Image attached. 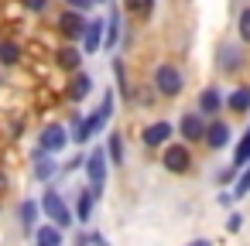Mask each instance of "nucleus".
Masks as SVG:
<instances>
[{"instance_id":"7","label":"nucleus","mask_w":250,"mask_h":246,"mask_svg":"<svg viewBox=\"0 0 250 246\" xmlns=\"http://www.w3.org/2000/svg\"><path fill=\"white\" fill-rule=\"evenodd\" d=\"M72 137H69V130L62 127V123H48L45 130H42V140H38V151H45V154H59V151H65V144H69Z\"/></svg>"},{"instance_id":"36","label":"nucleus","mask_w":250,"mask_h":246,"mask_svg":"<svg viewBox=\"0 0 250 246\" xmlns=\"http://www.w3.org/2000/svg\"><path fill=\"white\" fill-rule=\"evenodd\" d=\"M4 188H7V174H4V171H0V191H4Z\"/></svg>"},{"instance_id":"23","label":"nucleus","mask_w":250,"mask_h":246,"mask_svg":"<svg viewBox=\"0 0 250 246\" xmlns=\"http://www.w3.org/2000/svg\"><path fill=\"white\" fill-rule=\"evenodd\" d=\"M247 164H250V127H247V133L240 137V144H236V151H233V168L243 171Z\"/></svg>"},{"instance_id":"18","label":"nucleus","mask_w":250,"mask_h":246,"mask_svg":"<svg viewBox=\"0 0 250 246\" xmlns=\"http://www.w3.org/2000/svg\"><path fill=\"white\" fill-rule=\"evenodd\" d=\"M93 205H96L93 188H83V191L76 195V222H89V219H93Z\"/></svg>"},{"instance_id":"32","label":"nucleus","mask_w":250,"mask_h":246,"mask_svg":"<svg viewBox=\"0 0 250 246\" xmlns=\"http://www.w3.org/2000/svg\"><path fill=\"white\" fill-rule=\"evenodd\" d=\"M233 178H236V168H233V164H229V168H223V171L216 174V181H219V185H226V181H233Z\"/></svg>"},{"instance_id":"26","label":"nucleus","mask_w":250,"mask_h":246,"mask_svg":"<svg viewBox=\"0 0 250 246\" xmlns=\"http://www.w3.org/2000/svg\"><path fill=\"white\" fill-rule=\"evenodd\" d=\"M247 195H250V164L240 171V178L233 185V198H247Z\"/></svg>"},{"instance_id":"6","label":"nucleus","mask_w":250,"mask_h":246,"mask_svg":"<svg viewBox=\"0 0 250 246\" xmlns=\"http://www.w3.org/2000/svg\"><path fill=\"white\" fill-rule=\"evenodd\" d=\"M206 120H202V113L199 110H192V113H182V120H178V133L185 137L182 144H199V140H206Z\"/></svg>"},{"instance_id":"2","label":"nucleus","mask_w":250,"mask_h":246,"mask_svg":"<svg viewBox=\"0 0 250 246\" xmlns=\"http://www.w3.org/2000/svg\"><path fill=\"white\" fill-rule=\"evenodd\" d=\"M42 212H45V215H48V222H52V226H59L62 232L76 222V212L69 208V202L62 198V191H55L52 185H48V191L42 195Z\"/></svg>"},{"instance_id":"4","label":"nucleus","mask_w":250,"mask_h":246,"mask_svg":"<svg viewBox=\"0 0 250 246\" xmlns=\"http://www.w3.org/2000/svg\"><path fill=\"white\" fill-rule=\"evenodd\" d=\"M161 164L171 174H188L192 171V151H188V144H168L161 151Z\"/></svg>"},{"instance_id":"9","label":"nucleus","mask_w":250,"mask_h":246,"mask_svg":"<svg viewBox=\"0 0 250 246\" xmlns=\"http://www.w3.org/2000/svg\"><path fill=\"white\" fill-rule=\"evenodd\" d=\"M229 137H233V130H229L226 120H212V123L206 127V147H209V151H223V147L229 144Z\"/></svg>"},{"instance_id":"22","label":"nucleus","mask_w":250,"mask_h":246,"mask_svg":"<svg viewBox=\"0 0 250 246\" xmlns=\"http://www.w3.org/2000/svg\"><path fill=\"white\" fill-rule=\"evenodd\" d=\"M106 157H110V164H117V168L124 164V133L113 130V133L106 137Z\"/></svg>"},{"instance_id":"31","label":"nucleus","mask_w":250,"mask_h":246,"mask_svg":"<svg viewBox=\"0 0 250 246\" xmlns=\"http://www.w3.org/2000/svg\"><path fill=\"white\" fill-rule=\"evenodd\" d=\"M21 4H24L31 14H38V11H45V7H48V0H21Z\"/></svg>"},{"instance_id":"16","label":"nucleus","mask_w":250,"mask_h":246,"mask_svg":"<svg viewBox=\"0 0 250 246\" xmlns=\"http://www.w3.org/2000/svg\"><path fill=\"white\" fill-rule=\"evenodd\" d=\"M55 62H59V69L62 72H79V65H83V52L76 48V45H69V48H59V55H55Z\"/></svg>"},{"instance_id":"15","label":"nucleus","mask_w":250,"mask_h":246,"mask_svg":"<svg viewBox=\"0 0 250 246\" xmlns=\"http://www.w3.org/2000/svg\"><path fill=\"white\" fill-rule=\"evenodd\" d=\"M31 239H35V246H65L62 229H59V226H52V222H48V226H38Z\"/></svg>"},{"instance_id":"12","label":"nucleus","mask_w":250,"mask_h":246,"mask_svg":"<svg viewBox=\"0 0 250 246\" xmlns=\"http://www.w3.org/2000/svg\"><path fill=\"white\" fill-rule=\"evenodd\" d=\"M38 215H42V202H35V198H24V202L18 205V219H21V229H24L28 236H35Z\"/></svg>"},{"instance_id":"17","label":"nucleus","mask_w":250,"mask_h":246,"mask_svg":"<svg viewBox=\"0 0 250 246\" xmlns=\"http://www.w3.org/2000/svg\"><path fill=\"white\" fill-rule=\"evenodd\" d=\"M89 89H93V76L76 72V76H72V82H69V99H72V103H83V99L89 96Z\"/></svg>"},{"instance_id":"8","label":"nucleus","mask_w":250,"mask_h":246,"mask_svg":"<svg viewBox=\"0 0 250 246\" xmlns=\"http://www.w3.org/2000/svg\"><path fill=\"white\" fill-rule=\"evenodd\" d=\"M171 133H175V127L168 120H158V123H147L144 127L141 140H144V147H168V137Z\"/></svg>"},{"instance_id":"21","label":"nucleus","mask_w":250,"mask_h":246,"mask_svg":"<svg viewBox=\"0 0 250 246\" xmlns=\"http://www.w3.org/2000/svg\"><path fill=\"white\" fill-rule=\"evenodd\" d=\"M226 110H233V113H247V110H250V86L233 89V93L226 96Z\"/></svg>"},{"instance_id":"5","label":"nucleus","mask_w":250,"mask_h":246,"mask_svg":"<svg viewBox=\"0 0 250 246\" xmlns=\"http://www.w3.org/2000/svg\"><path fill=\"white\" fill-rule=\"evenodd\" d=\"M182 86H185V79H182V72L175 65H158L154 69V89L161 96H178Z\"/></svg>"},{"instance_id":"27","label":"nucleus","mask_w":250,"mask_h":246,"mask_svg":"<svg viewBox=\"0 0 250 246\" xmlns=\"http://www.w3.org/2000/svg\"><path fill=\"white\" fill-rule=\"evenodd\" d=\"M113 72H117V82H120V93H124V96H130V86H127V76H124V62H120V58L113 62Z\"/></svg>"},{"instance_id":"34","label":"nucleus","mask_w":250,"mask_h":246,"mask_svg":"<svg viewBox=\"0 0 250 246\" xmlns=\"http://www.w3.org/2000/svg\"><path fill=\"white\" fill-rule=\"evenodd\" d=\"M216 202H219V205H233V191H219Z\"/></svg>"},{"instance_id":"11","label":"nucleus","mask_w":250,"mask_h":246,"mask_svg":"<svg viewBox=\"0 0 250 246\" xmlns=\"http://www.w3.org/2000/svg\"><path fill=\"white\" fill-rule=\"evenodd\" d=\"M35 161H38V164H35V178H38L42 185H48L55 174H62V164H59L52 154H45V151H35Z\"/></svg>"},{"instance_id":"28","label":"nucleus","mask_w":250,"mask_h":246,"mask_svg":"<svg viewBox=\"0 0 250 246\" xmlns=\"http://www.w3.org/2000/svg\"><path fill=\"white\" fill-rule=\"evenodd\" d=\"M79 243H83V246H110V243H106V236H103V232H86V236H83V239H79Z\"/></svg>"},{"instance_id":"38","label":"nucleus","mask_w":250,"mask_h":246,"mask_svg":"<svg viewBox=\"0 0 250 246\" xmlns=\"http://www.w3.org/2000/svg\"><path fill=\"white\" fill-rule=\"evenodd\" d=\"M79 246H83V243H79Z\"/></svg>"},{"instance_id":"19","label":"nucleus","mask_w":250,"mask_h":246,"mask_svg":"<svg viewBox=\"0 0 250 246\" xmlns=\"http://www.w3.org/2000/svg\"><path fill=\"white\" fill-rule=\"evenodd\" d=\"M240 65H243V52L236 45H223L219 48V69L223 72H236Z\"/></svg>"},{"instance_id":"24","label":"nucleus","mask_w":250,"mask_h":246,"mask_svg":"<svg viewBox=\"0 0 250 246\" xmlns=\"http://www.w3.org/2000/svg\"><path fill=\"white\" fill-rule=\"evenodd\" d=\"M21 62V45L18 41H0V65H18Z\"/></svg>"},{"instance_id":"3","label":"nucleus","mask_w":250,"mask_h":246,"mask_svg":"<svg viewBox=\"0 0 250 246\" xmlns=\"http://www.w3.org/2000/svg\"><path fill=\"white\" fill-rule=\"evenodd\" d=\"M106 174H110V157H106V147H93L86 154V178H89V188L96 198H103V188H106Z\"/></svg>"},{"instance_id":"14","label":"nucleus","mask_w":250,"mask_h":246,"mask_svg":"<svg viewBox=\"0 0 250 246\" xmlns=\"http://www.w3.org/2000/svg\"><path fill=\"white\" fill-rule=\"evenodd\" d=\"M103 35H106V24L103 21H89L86 31H83V48L86 52H100L103 48Z\"/></svg>"},{"instance_id":"35","label":"nucleus","mask_w":250,"mask_h":246,"mask_svg":"<svg viewBox=\"0 0 250 246\" xmlns=\"http://www.w3.org/2000/svg\"><path fill=\"white\" fill-rule=\"evenodd\" d=\"M185 246H212L209 239H192V243H185Z\"/></svg>"},{"instance_id":"1","label":"nucleus","mask_w":250,"mask_h":246,"mask_svg":"<svg viewBox=\"0 0 250 246\" xmlns=\"http://www.w3.org/2000/svg\"><path fill=\"white\" fill-rule=\"evenodd\" d=\"M110 116H113V93L106 89V93H103V103H100L89 116L72 113V140H76V144H89V140L110 123Z\"/></svg>"},{"instance_id":"37","label":"nucleus","mask_w":250,"mask_h":246,"mask_svg":"<svg viewBox=\"0 0 250 246\" xmlns=\"http://www.w3.org/2000/svg\"><path fill=\"white\" fill-rule=\"evenodd\" d=\"M93 4H103V0H93Z\"/></svg>"},{"instance_id":"10","label":"nucleus","mask_w":250,"mask_h":246,"mask_svg":"<svg viewBox=\"0 0 250 246\" xmlns=\"http://www.w3.org/2000/svg\"><path fill=\"white\" fill-rule=\"evenodd\" d=\"M86 18L79 14V11H65L62 18H59V31L69 38V41H76V38H83V31H86Z\"/></svg>"},{"instance_id":"25","label":"nucleus","mask_w":250,"mask_h":246,"mask_svg":"<svg viewBox=\"0 0 250 246\" xmlns=\"http://www.w3.org/2000/svg\"><path fill=\"white\" fill-rule=\"evenodd\" d=\"M127 11H130L134 18H151L154 0H127Z\"/></svg>"},{"instance_id":"30","label":"nucleus","mask_w":250,"mask_h":246,"mask_svg":"<svg viewBox=\"0 0 250 246\" xmlns=\"http://www.w3.org/2000/svg\"><path fill=\"white\" fill-rule=\"evenodd\" d=\"M69 4V11H79V14H86L89 7H93V0H65Z\"/></svg>"},{"instance_id":"33","label":"nucleus","mask_w":250,"mask_h":246,"mask_svg":"<svg viewBox=\"0 0 250 246\" xmlns=\"http://www.w3.org/2000/svg\"><path fill=\"white\" fill-rule=\"evenodd\" d=\"M226 229H229V232H240V229H243V215H240V212H233V215H229V222H226Z\"/></svg>"},{"instance_id":"29","label":"nucleus","mask_w":250,"mask_h":246,"mask_svg":"<svg viewBox=\"0 0 250 246\" xmlns=\"http://www.w3.org/2000/svg\"><path fill=\"white\" fill-rule=\"evenodd\" d=\"M236 28H240V38H243V41H250V7L240 14V24H236Z\"/></svg>"},{"instance_id":"20","label":"nucleus","mask_w":250,"mask_h":246,"mask_svg":"<svg viewBox=\"0 0 250 246\" xmlns=\"http://www.w3.org/2000/svg\"><path fill=\"white\" fill-rule=\"evenodd\" d=\"M117 41H120V11H117V7H110V21H106V35H103V48H106V52H113V48H117Z\"/></svg>"},{"instance_id":"13","label":"nucleus","mask_w":250,"mask_h":246,"mask_svg":"<svg viewBox=\"0 0 250 246\" xmlns=\"http://www.w3.org/2000/svg\"><path fill=\"white\" fill-rule=\"evenodd\" d=\"M223 103H226V99H223V93H219L216 86H206V89L199 93V113H202V116H216V113L223 110Z\"/></svg>"}]
</instances>
